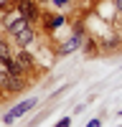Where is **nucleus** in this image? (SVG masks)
Wrapping results in <instances>:
<instances>
[{"label":"nucleus","instance_id":"obj_1","mask_svg":"<svg viewBox=\"0 0 122 127\" xmlns=\"http://www.w3.org/2000/svg\"><path fill=\"white\" fill-rule=\"evenodd\" d=\"M8 33L13 36L20 46H28L30 41H33V28H30V20L23 18V15H18L15 20H10V23H8Z\"/></svg>","mask_w":122,"mask_h":127},{"label":"nucleus","instance_id":"obj_2","mask_svg":"<svg viewBox=\"0 0 122 127\" xmlns=\"http://www.w3.org/2000/svg\"><path fill=\"white\" fill-rule=\"evenodd\" d=\"M30 107H36V99H26V102H20V104H15L13 109H10L8 114H5V122H13V120H18L20 114H26Z\"/></svg>","mask_w":122,"mask_h":127},{"label":"nucleus","instance_id":"obj_3","mask_svg":"<svg viewBox=\"0 0 122 127\" xmlns=\"http://www.w3.org/2000/svg\"><path fill=\"white\" fill-rule=\"evenodd\" d=\"M18 15H23L28 20H36V15H38L36 3H33V0H18Z\"/></svg>","mask_w":122,"mask_h":127},{"label":"nucleus","instance_id":"obj_4","mask_svg":"<svg viewBox=\"0 0 122 127\" xmlns=\"http://www.w3.org/2000/svg\"><path fill=\"white\" fill-rule=\"evenodd\" d=\"M79 46H81V33H76L74 38L69 41V43H64V46H61V56H66V54H71V51H76Z\"/></svg>","mask_w":122,"mask_h":127},{"label":"nucleus","instance_id":"obj_5","mask_svg":"<svg viewBox=\"0 0 122 127\" xmlns=\"http://www.w3.org/2000/svg\"><path fill=\"white\" fill-rule=\"evenodd\" d=\"M20 89H23V79H20V74H10L8 92H20Z\"/></svg>","mask_w":122,"mask_h":127},{"label":"nucleus","instance_id":"obj_6","mask_svg":"<svg viewBox=\"0 0 122 127\" xmlns=\"http://www.w3.org/2000/svg\"><path fill=\"white\" fill-rule=\"evenodd\" d=\"M15 61H18V66H20V69H23V71H28L30 66H33V59H30L28 54H23V51H20V54L15 56Z\"/></svg>","mask_w":122,"mask_h":127},{"label":"nucleus","instance_id":"obj_7","mask_svg":"<svg viewBox=\"0 0 122 127\" xmlns=\"http://www.w3.org/2000/svg\"><path fill=\"white\" fill-rule=\"evenodd\" d=\"M10 61V46L5 41H0V64H8Z\"/></svg>","mask_w":122,"mask_h":127},{"label":"nucleus","instance_id":"obj_8","mask_svg":"<svg viewBox=\"0 0 122 127\" xmlns=\"http://www.w3.org/2000/svg\"><path fill=\"white\" fill-rule=\"evenodd\" d=\"M61 23H64V15H54V18L48 20V28H56V26H61Z\"/></svg>","mask_w":122,"mask_h":127},{"label":"nucleus","instance_id":"obj_9","mask_svg":"<svg viewBox=\"0 0 122 127\" xmlns=\"http://www.w3.org/2000/svg\"><path fill=\"white\" fill-rule=\"evenodd\" d=\"M87 127H102V120H92V122H89Z\"/></svg>","mask_w":122,"mask_h":127},{"label":"nucleus","instance_id":"obj_10","mask_svg":"<svg viewBox=\"0 0 122 127\" xmlns=\"http://www.w3.org/2000/svg\"><path fill=\"white\" fill-rule=\"evenodd\" d=\"M56 127H69V117H66V120H61V122H56Z\"/></svg>","mask_w":122,"mask_h":127},{"label":"nucleus","instance_id":"obj_11","mask_svg":"<svg viewBox=\"0 0 122 127\" xmlns=\"http://www.w3.org/2000/svg\"><path fill=\"white\" fill-rule=\"evenodd\" d=\"M0 18H3V10H0Z\"/></svg>","mask_w":122,"mask_h":127},{"label":"nucleus","instance_id":"obj_12","mask_svg":"<svg viewBox=\"0 0 122 127\" xmlns=\"http://www.w3.org/2000/svg\"><path fill=\"white\" fill-rule=\"evenodd\" d=\"M120 114H122V112H120Z\"/></svg>","mask_w":122,"mask_h":127}]
</instances>
